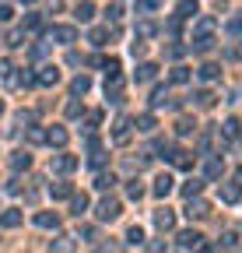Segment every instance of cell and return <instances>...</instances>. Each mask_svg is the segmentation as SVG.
Returning a JSON list of instances; mask_svg holds the SVG:
<instances>
[{"label":"cell","mask_w":242,"mask_h":253,"mask_svg":"<svg viewBox=\"0 0 242 253\" xmlns=\"http://www.w3.org/2000/svg\"><path fill=\"white\" fill-rule=\"evenodd\" d=\"M119 211H123V204H119L116 197H102V201H99V208H95L99 221H116V218H119Z\"/></svg>","instance_id":"obj_1"},{"label":"cell","mask_w":242,"mask_h":253,"mask_svg":"<svg viewBox=\"0 0 242 253\" xmlns=\"http://www.w3.org/2000/svg\"><path fill=\"white\" fill-rule=\"evenodd\" d=\"M77 169V155H53V172H60V176H67V172H74Z\"/></svg>","instance_id":"obj_2"},{"label":"cell","mask_w":242,"mask_h":253,"mask_svg":"<svg viewBox=\"0 0 242 253\" xmlns=\"http://www.w3.org/2000/svg\"><path fill=\"white\" fill-rule=\"evenodd\" d=\"M165 158L175 166V169H190L193 166V158H190V151H183V148H169L165 151Z\"/></svg>","instance_id":"obj_3"},{"label":"cell","mask_w":242,"mask_h":253,"mask_svg":"<svg viewBox=\"0 0 242 253\" xmlns=\"http://www.w3.org/2000/svg\"><path fill=\"white\" fill-rule=\"evenodd\" d=\"M112 141H116V144H127V141H130V116H119V120H116Z\"/></svg>","instance_id":"obj_4"},{"label":"cell","mask_w":242,"mask_h":253,"mask_svg":"<svg viewBox=\"0 0 242 253\" xmlns=\"http://www.w3.org/2000/svg\"><path fill=\"white\" fill-rule=\"evenodd\" d=\"M155 225H158V232H172L175 229V214L169 208H158L155 211Z\"/></svg>","instance_id":"obj_5"},{"label":"cell","mask_w":242,"mask_h":253,"mask_svg":"<svg viewBox=\"0 0 242 253\" xmlns=\"http://www.w3.org/2000/svg\"><path fill=\"white\" fill-rule=\"evenodd\" d=\"M105 95H109L112 102H119V95H123V78H119V74H109L105 78Z\"/></svg>","instance_id":"obj_6"},{"label":"cell","mask_w":242,"mask_h":253,"mask_svg":"<svg viewBox=\"0 0 242 253\" xmlns=\"http://www.w3.org/2000/svg\"><path fill=\"white\" fill-rule=\"evenodd\" d=\"M21 221H25V214H21L18 208H7L4 214H0V225H4V229H18Z\"/></svg>","instance_id":"obj_7"},{"label":"cell","mask_w":242,"mask_h":253,"mask_svg":"<svg viewBox=\"0 0 242 253\" xmlns=\"http://www.w3.org/2000/svg\"><path fill=\"white\" fill-rule=\"evenodd\" d=\"M218 28V18H210V14H204L200 21H197V39H210V32Z\"/></svg>","instance_id":"obj_8"},{"label":"cell","mask_w":242,"mask_h":253,"mask_svg":"<svg viewBox=\"0 0 242 253\" xmlns=\"http://www.w3.org/2000/svg\"><path fill=\"white\" fill-rule=\"evenodd\" d=\"M186 214H190V218H207V214H210V208H207V201H200V197H190V204H186Z\"/></svg>","instance_id":"obj_9"},{"label":"cell","mask_w":242,"mask_h":253,"mask_svg":"<svg viewBox=\"0 0 242 253\" xmlns=\"http://www.w3.org/2000/svg\"><path fill=\"white\" fill-rule=\"evenodd\" d=\"M172 186H175V183H172V176H169V172H162V176L155 179V186H151V190H155V197H169V194H172Z\"/></svg>","instance_id":"obj_10"},{"label":"cell","mask_w":242,"mask_h":253,"mask_svg":"<svg viewBox=\"0 0 242 253\" xmlns=\"http://www.w3.org/2000/svg\"><path fill=\"white\" fill-rule=\"evenodd\" d=\"M179 243H183L186 250H200V246H204V236L193 232V229H186V232H179Z\"/></svg>","instance_id":"obj_11"},{"label":"cell","mask_w":242,"mask_h":253,"mask_svg":"<svg viewBox=\"0 0 242 253\" xmlns=\"http://www.w3.org/2000/svg\"><path fill=\"white\" fill-rule=\"evenodd\" d=\"M239 197H242V183H239V179H235V183H225V186H221V201L235 204Z\"/></svg>","instance_id":"obj_12"},{"label":"cell","mask_w":242,"mask_h":253,"mask_svg":"<svg viewBox=\"0 0 242 253\" xmlns=\"http://www.w3.org/2000/svg\"><path fill=\"white\" fill-rule=\"evenodd\" d=\"M53 39H60L64 46H70V42L77 39V32H74L70 25H56V28H53Z\"/></svg>","instance_id":"obj_13"},{"label":"cell","mask_w":242,"mask_h":253,"mask_svg":"<svg viewBox=\"0 0 242 253\" xmlns=\"http://www.w3.org/2000/svg\"><path fill=\"white\" fill-rule=\"evenodd\" d=\"M74 18L77 21H92L95 18V4H92V0H81V4L74 7Z\"/></svg>","instance_id":"obj_14"},{"label":"cell","mask_w":242,"mask_h":253,"mask_svg":"<svg viewBox=\"0 0 242 253\" xmlns=\"http://www.w3.org/2000/svg\"><path fill=\"white\" fill-rule=\"evenodd\" d=\"M46 141L56 144V148H64V144H67V130H64V126H49V130H46Z\"/></svg>","instance_id":"obj_15"},{"label":"cell","mask_w":242,"mask_h":253,"mask_svg":"<svg viewBox=\"0 0 242 253\" xmlns=\"http://www.w3.org/2000/svg\"><path fill=\"white\" fill-rule=\"evenodd\" d=\"M35 81L49 88V84H56V81H60V71H56L53 63H49V67H42V71H39V78H35Z\"/></svg>","instance_id":"obj_16"},{"label":"cell","mask_w":242,"mask_h":253,"mask_svg":"<svg viewBox=\"0 0 242 253\" xmlns=\"http://www.w3.org/2000/svg\"><path fill=\"white\" fill-rule=\"evenodd\" d=\"M35 225H39V229H56V225H60V218L49 214V211H39V214H35Z\"/></svg>","instance_id":"obj_17"},{"label":"cell","mask_w":242,"mask_h":253,"mask_svg":"<svg viewBox=\"0 0 242 253\" xmlns=\"http://www.w3.org/2000/svg\"><path fill=\"white\" fill-rule=\"evenodd\" d=\"M200 190H204V179H186L183 183V197L190 201V197H200Z\"/></svg>","instance_id":"obj_18"},{"label":"cell","mask_w":242,"mask_h":253,"mask_svg":"<svg viewBox=\"0 0 242 253\" xmlns=\"http://www.w3.org/2000/svg\"><path fill=\"white\" fill-rule=\"evenodd\" d=\"M74 250V239L70 236H60V239H53V246H49V253H70Z\"/></svg>","instance_id":"obj_19"},{"label":"cell","mask_w":242,"mask_h":253,"mask_svg":"<svg viewBox=\"0 0 242 253\" xmlns=\"http://www.w3.org/2000/svg\"><path fill=\"white\" fill-rule=\"evenodd\" d=\"M197 74H200V81H218V74H221V67H218V63H204V67H200Z\"/></svg>","instance_id":"obj_20"},{"label":"cell","mask_w":242,"mask_h":253,"mask_svg":"<svg viewBox=\"0 0 242 253\" xmlns=\"http://www.w3.org/2000/svg\"><path fill=\"white\" fill-rule=\"evenodd\" d=\"M155 74H158L155 63H140L137 67V81H155Z\"/></svg>","instance_id":"obj_21"},{"label":"cell","mask_w":242,"mask_h":253,"mask_svg":"<svg viewBox=\"0 0 242 253\" xmlns=\"http://www.w3.org/2000/svg\"><path fill=\"white\" fill-rule=\"evenodd\" d=\"M28 166H32V155H28V151H18V155L11 158V169H18V172L28 169Z\"/></svg>","instance_id":"obj_22"},{"label":"cell","mask_w":242,"mask_h":253,"mask_svg":"<svg viewBox=\"0 0 242 253\" xmlns=\"http://www.w3.org/2000/svg\"><path fill=\"white\" fill-rule=\"evenodd\" d=\"M49 194H53L56 201H64V197L74 194V190H70V183H53V186H49Z\"/></svg>","instance_id":"obj_23"},{"label":"cell","mask_w":242,"mask_h":253,"mask_svg":"<svg viewBox=\"0 0 242 253\" xmlns=\"http://www.w3.org/2000/svg\"><path fill=\"white\" fill-rule=\"evenodd\" d=\"M137 130L151 134V130H155V116H151V113H140V116H137Z\"/></svg>","instance_id":"obj_24"},{"label":"cell","mask_w":242,"mask_h":253,"mask_svg":"<svg viewBox=\"0 0 242 253\" xmlns=\"http://www.w3.org/2000/svg\"><path fill=\"white\" fill-rule=\"evenodd\" d=\"M112 183H116V176H112V172H99V176H95V190H109Z\"/></svg>","instance_id":"obj_25"},{"label":"cell","mask_w":242,"mask_h":253,"mask_svg":"<svg viewBox=\"0 0 242 253\" xmlns=\"http://www.w3.org/2000/svg\"><path fill=\"white\" fill-rule=\"evenodd\" d=\"M162 7V0H137V11L140 14H151V11H158Z\"/></svg>","instance_id":"obj_26"},{"label":"cell","mask_w":242,"mask_h":253,"mask_svg":"<svg viewBox=\"0 0 242 253\" xmlns=\"http://www.w3.org/2000/svg\"><path fill=\"white\" fill-rule=\"evenodd\" d=\"M88 88H92V81H88L84 74H81V78H74V84H70V91H74V95H84Z\"/></svg>","instance_id":"obj_27"},{"label":"cell","mask_w":242,"mask_h":253,"mask_svg":"<svg viewBox=\"0 0 242 253\" xmlns=\"http://www.w3.org/2000/svg\"><path fill=\"white\" fill-rule=\"evenodd\" d=\"M197 14V0H183L179 4V18H193Z\"/></svg>","instance_id":"obj_28"},{"label":"cell","mask_w":242,"mask_h":253,"mask_svg":"<svg viewBox=\"0 0 242 253\" xmlns=\"http://www.w3.org/2000/svg\"><path fill=\"white\" fill-rule=\"evenodd\" d=\"M190 78H193V74H190V67H175V71H172V81H175V84H186Z\"/></svg>","instance_id":"obj_29"},{"label":"cell","mask_w":242,"mask_h":253,"mask_svg":"<svg viewBox=\"0 0 242 253\" xmlns=\"http://www.w3.org/2000/svg\"><path fill=\"white\" fill-rule=\"evenodd\" d=\"M221 134L225 137H239V120H225L221 123Z\"/></svg>","instance_id":"obj_30"},{"label":"cell","mask_w":242,"mask_h":253,"mask_svg":"<svg viewBox=\"0 0 242 253\" xmlns=\"http://www.w3.org/2000/svg\"><path fill=\"white\" fill-rule=\"evenodd\" d=\"M127 197H130V201H140V197H144V186H140L137 179H134V183H127Z\"/></svg>","instance_id":"obj_31"},{"label":"cell","mask_w":242,"mask_h":253,"mask_svg":"<svg viewBox=\"0 0 242 253\" xmlns=\"http://www.w3.org/2000/svg\"><path fill=\"white\" fill-rule=\"evenodd\" d=\"M165 102H169V91H165V88H155V95H151V106L158 109V106H165Z\"/></svg>","instance_id":"obj_32"},{"label":"cell","mask_w":242,"mask_h":253,"mask_svg":"<svg viewBox=\"0 0 242 253\" xmlns=\"http://www.w3.org/2000/svg\"><path fill=\"white\" fill-rule=\"evenodd\" d=\"M70 208H74V214H77V218H81V214H84V211H88V197H84V194H77V197H74V204H70Z\"/></svg>","instance_id":"obj_33"},{"label":"cell","mask_w":242,"mask_h":253,"mask_svg":"<svg viewBox=\"0 0 242 253\" xmlns=\"http://www.w3.org/2000/svg\"><path fill=\"white\" fill-rule=\"evenodd\" d=\"M225 28H228V36H242V14H235Z\"/></svg>","instance_id":"obj_34"},{"label":"cell","mask_w":242,"mask_h":253,"mask_svg":"<svg viewBox=\"0 0 242 253\" xmlns=\"http://www.w3.org/2000/svg\"><path fill=\"white\" fill-rule=\"evenodd\" d=\"M11 84L14 88H28L32 84V74H11Z\"/></svg>","instance_id":"obj_35"},{"label":"cell","mask_w":242,"mask_h":253,"mask_svg":"<svg viewBox=\"0 0 242 253\" xmlns=\"http://www.w3.org/2000/svg\"><path fill=\"white\" fill-rule=\"evenodd\" d=\"M197 106L210 109V106H214V95H210V91H197Z\"/></svg>","instance_id":"obj_36"},{"label":"cell","mask_w":242,"mask_h":253,"mask_svg":"<svg viewBox=\"0 0 242 253\" xmlns=\"http://www.w3.org/2000/svg\"><path fill=\"white\" fill-rule=\"evenodd\" d=\"M218 176H221V162L210 158V162H207V179H218Z\"/></svg>","instance_id":"obj_37"},{"label":"cell","mask_w":242,"mask_h":253,"mask_svg":"<svg viewBox=\"0 0 242 253\" xmlns=\"http://www.w3.org/2000/svg\"><path fill=\"white\" fill-rule=\"evenodd\" d=\"M127 243H144V229H140V225L127 229Z\"/></svg>","instance_id":"obj_38"},{"label":"cell","mask_w":242,"mask_h":253,"mask_svg":"<svg viewBox=\"0 0 242 253\" xmlns=\"http://www.w3.org/2000/svg\"><path fill=\"white\" fill-rule=\"evenodd\" d=\"M105 39H109V28H95L92 32V42L95 46H105Z\"/></svg>","instance_id":"obj_39"},{"label":"cell","mask_w":242,"mask_h":253,"mask_svg":"<svg viewBox=\"0 0 242 253\" xmlns=\"http://www.w3.org/2000/svg\"><path fill=\"white\" fill-rule=\"evenodd\" d=\"M105 18H109V21H119V18H123V7H119V4H109V7H105Z\"/></svg>","instance_id":"obj_40"},{"label":"cell","mask_w":242,"mask_h":253,"mask_svg":"<svg viewBox=\"0 0 242 253\" xmlns=\"http://www.w3.org/2000/svg\"><path fill=\"white\" fill-rule=\"evenodd\" d=\"M102 67H105V78H109V74H119V60H116V56H109Z\"/></svg>","instance_id":"obj_41"},{"label":"cell","mask_w":242,"mask_h":253,"mask_svg":"<svg viewBox=\"0 0 242 253\" xmlns=\"http://www.w3.org/2000/svg\"><path fill=\"white\" fill-rule=\"evenodd\" d=\"M165 250H169V246H165V239H155V243L147 246V253H165Z\"/></svg>","instance_id":"obj_42"},{"label":"cell","mask_w":242,"mask_h":253,"mask_svg":"<svg viewBox=\"0 0 242 253\" xmlns=\"http://www.w3.org/2000/svg\"><path fill=\"white\" fill-rule=\"evenodd\" d=\"M137 36H144V39H147V36H155V25H151V21H144V25L137 28Z\"/></svg>","instance_id":"obj_43"},{"label":"cell","mask_w":242,"mask_h":253,"mask_svg":"<svg viewBox=\"0 0 242 253\" xmlns=\"http://www.w3.org/2000/svg\"><path fill=\"white\" fill-rule=\"evenodd\" d=\"M99 123H102V113H88V130H95Z\"/></svg>","instance_id":"obj_44"},{"label":"cell","mask_w":242,"mask_h":253,"mask_svg":"<svg viewBox=\"0 0 242 253\" xmlns=\"http://www.w3.org/2000/svg\"><path fill=\"white\" fill-rule=\"evenodd\" d=\"M175 130H179V134H190V130H193V123H190V120H179V123H175Z\"/></svg>","instance_id":"obj_45"},{"label":"cell","mask_w":242,"mask_h":253,"mask_svg":"<svg viewBox=\"0 0 242 253\" xmlns=\"http://www.w3.org/2000/svg\"><path fill=\"white\" fill-rule=\"evenodd\" d=\"M39 25H42L39 14H28V18H25V28H39Z\"/></svg>","instance_id":"obj_46"},{"label":"cell","mask_w":242,"mask_h":253,"mask_svg":"<svg viewBox=\"0 0 242 253\" xmlns=\"http://www.w3.org/2000/svg\"><path fill=\"white\" fill-rule=\"evenodd\" d=\"M183 53H186L183 46H169V56H172V60H179V56H183Z\"/></svg>","instance_id":"obj_47"},{"label":"cell","mask_w":242,"mask_h":253,"mask_svg":"<svg viewBox=\"0 0 242 253\" xmlns=\"http://www.w3.org/2000/svg\"><path fill=\"white\" fill-rule=\"evenodd\" d=\"M28 141H35V144H39V141H46V134H42V130H39V126H35V130H32V134H28Z\"/></svg>","instance_id":"obj_48"},{"label":"cell","mask_w":242,"mask_h":253,"mask_svg":"<svg viewBox=\"0 0 242 253\" xmlns=\"http://www.w3.org/2000/svg\"><path fill=\"white\" fill-rule=\"evenodd\" d=\"M81 113V102H67V116H77Z\"/></svg>","instance_id":"obj_49"},{"label":"cell","mask_w":242,"mask_h":253,"mask_svg":"<svg viewBox=\"0 0 242 253\" xmlns=\"http://www.w3.org/2000/svg\"><path fill=\"white\" fill-rule=\"evenodd\" d=\"M0 21H11V7L7 4H0Z\"/></svg>","instance_id":"obj_50"},{"label":"cell","mask_w":242,"mask_h":253,"mask_svg":"<svg viewBox=\"0 0 242 253\" xmlns=\"http://www.w3.org/2000/svg\"><path fill=\"white\" fill-rule=\"evenodd\" d=\"M228 56H232V60H242V46H232V49H228Z\"/></svg>","instance_id":"obj_51"},{"label":"cell","mask_w":242,"mask_h":253,"mask_svg":"<svg viewBox=\"0 0 242 253\" xmlns=\"http://www.w3.org/2000/svg\"><path fill=\"white\" fill-rule=\"evenodd\" d=\"M99 253H123L119 246H99Z\"/></svg>","instance_id":"obj_52"},{"label":"cell","mask_w":242,"mask_h":253,"mask_svg":"<svg viewBox=\"0 0 242 253\" xmlns=\"http://www.w3.org/2000/svg\"><path fill=\"white\" fill-rule=\"evenodd\" d=\"M200 253H221L218 246H200Z\"/></svg>","instance_id":"obj_53"},{"label":"cell","mask_w":242,"mask_h":253,"mask_svg":"<svg viewBox=\"0 0 242 253\" xmlns=\"http://www.w3.org/2000/svg\"><path fill=\"white\" fill-rule=\"evenodd\" d=\"M21 4H35V0H21Z\"/></svg>","instance_id":"obj_54"},{"label":"cell","mask_w":242,"mask_h":253,"mask_svg":"<svg viewBox=\"0 0 242 253\" xmlns=\"http://www.w3.org/2000/svg\"><path fill=\"white\" fill-rule=\"evenodd\" d=\"M0 116H4V102H0Z\"/></svg>","instance_id":"obj_55"}]
</instances>
